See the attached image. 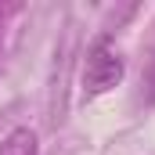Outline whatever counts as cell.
I'll return each mask as SVG.
<instances>
[{"mask_svg": "<svg viewBox=\"0 0 155 155\" xmlns=\"http://www.w3.org/2000/svg\"><path fill=\"white\" fill-rule=\"evenodd\" d=\"M119 79H123V54L108 36L94 40V47L87 51V65H83V94L87 97L108 94Z\"/></svg>", "mask_w": 155, "mask_h": 155, "instance_id": "obj_1", "label": "cell"}, {"mask_svg": "<svg viewBox=\"0 0 155 155\" xmlns=\"http://www.w3.org/2000/svg\"><path fill=\"white\" fill-rule=\"evenodd\" d=\"M0 155H36V134L33 130H11L0 141Z\"/></svg>", "mask_w": 155, "mask_h": 155, "instance_id": "obj_2", "label": "cell"}]
</instances>
